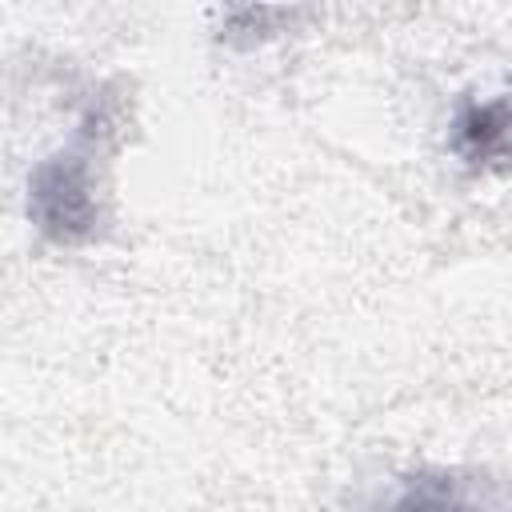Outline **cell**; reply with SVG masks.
Masks as SVG:
<instances>
[{"instance_id": "cell-2", "label": "cell", "mask_w": 512, "mask_h": 512, "mask_svg": "<svg viewBox=\"0 0 512 512\" xmlns=\"http://www.w3.org/2000/svg\"><path fill=\"white\" fill-rule=\"evenodd\" d=\"M384 512H512L484 496L472 480H456L452 472H420L400 484Z\"/></svg>"}, {"instance_id": "cell-1", "label": "cell", "mask_w": 512, "mask_h": 512, "mask_svg": "<svg viewBox=\"0 0 512 512\" xmlns=\"http://www.w3.org/2000/svg\"><path fill=\"white\" fill-rule=\"evenodd\" d=\"M112 128H116L112 100L100 96L80 116L72 148L56 152V156H48V160H40L32 168L28 216H32V224L48 240H56V244H84L104 224L100 192H96V156H100L104 140L112 136Z\"/></svg>"}, {"instance_id": "cell-3", "label": "cell", "mask_w": 512, "mask_h": 512, "mask_svg": "<svg viewBox=\"0 0 512 512\" xmlns=\"http://www.w3.org/2000/svg\"><path fill=\"white\" fill-rule=\"evenodd\" d=\"M508 140H512V100L508 96H496L484 104H464L452 124V148L468 164L492 160L496 152L508 148Z\"/></svg>"}]
</instances>
